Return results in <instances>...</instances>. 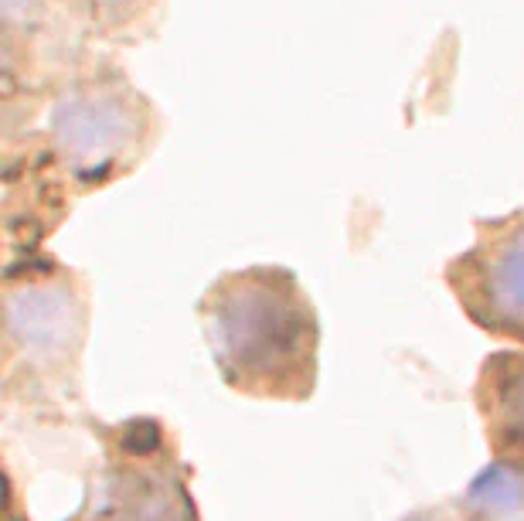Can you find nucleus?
<instances>
[{
	"instance_id": "f257e3e1",
	"label": "nucleus",
	"mask_w": 524,
	"mask_h": 521,
	"mask_svg": "<svg viewBox=\"0 0 524 521\" xmlns=\"http://www.w3.org/2000/svg\"><path fill=\"white\" fill-rule=\"evenodd\" d=\"M218 372L252 399L303 402L317 385V310L283 266L215 280L198 307Z\"/></svg>"
},
{
	"instance_id": "f03ea898",
	"label": "nucleus",
	"mask_w": 524,
	"mask_h": 521,
	"mask_svg": "<svg viewBox=\"0 0 524 521\" xmlns=\"http://www.w3.org/2000/svg\"><path fill=\"white\" fill-rule=\"evenodd\" d=\"M154 113L120 75H89L58 96L48 116L52 150L79 184H106L137 161Z\"/></svg>"
},
{
	"instance_id": "7ed1b4c3",
	"label": "nucleus",
	"mask_w": 524,
	"mask_h": 521,
	"mask_svg": "<svg viewBox=\"0 0 524 521\" xmlns=\"http://www.w3.org/2000/svg\"><path fill=\"white\" fill-rule=\"evenodd\" d=\"M69 521H198L188 474L157 423H126Z\"/></svg>"
},
{
	"instance_id": "20e7f679",
	"label": "nucleus",
	"mask_w": 524,
	"mask_h": 521,
	"mask_svg": "<svg viewBox=\"0 0 524 521\" xmlns=\"http://www.w3.org/2000/svg\"><path fill=\"white\" fill-rule=\"evenodd\" d=\"M446 283L473 324L524 344V208L477 222V239L446 266Z\"/></svg>"
},
{
	"instance_id": "39448f33",
	"label": "nucleus",
	"mask_w": 524,
	"mask_h": 521,
	"mask_svg": "<svg viewBox=\"0 0 524 521\" xmlns=\"http://www.w3.org/2000/svg\"><path fill=\"white\" fill-rule=\"evenodd\" d=\"M7 327L14 341L35 351L72 348L79 334V304L62 276L24 273V280H7Z\"/></svg>"
},
{
	"instance_id": "423d86ee",
	"label": "nucleus",
	"mask_w": 524,
	"mask_h": 521,
	"mask_svg": "<svg viewBox=\"0 0 524 521\" xmlns=\"http://www.w3.org/2000/svg\"><path fill=\"white\" fill-rule=\"evenodd\" d=\"M477 409L494 457L507 467H524V351H497L484 361Z\"/></svg>"
},
{
	"instance_id": "0eeeda50",
	"label": "nucleus",
	"mask_w": 524,
	"mask_h": 521,
	"mask_svg": "<svg viewBox=\"0 0 524 521\" xmlns=\"http://www.w3.org/2000/svg\"><path fill=\"white\" fill-rule=\"evenodd\" d=\"M521 498H524V477L507 464L487 467L470 484V504H477L484 511H514Z\"/></svg>"
},
{
	"instance_id": "6e6552de",
	"label": "nucleus",
	"mask_w": 524,
	"mask_h": 521,
	"mask_svg": "<svg viewBox=\"0 0 524 521\" xmlns=\"http://www.w3.org/2000/svg\"><path fill=\"white\" fill-rule=\"evenodd\" d=\"M82 7L103 35H123L150 18L157 0H82Z\"/></svg>"
}]
</instances>
